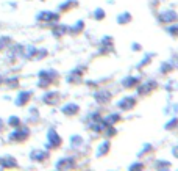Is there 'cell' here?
<instances>
[{
    "label": "cell",
    "mask_w": 178,
    "mask_h": 171,
    "mask_svg": "<svg viewBox=\"0 0 178 171\" xmlns=\"http://www.w3.org/2000/svg\"><path fill=\"white\" fill-rule=\"evenodd\" d=\"M38 21H44L45 24L55 25L58 22V14L50 13V11H44V13H41V14H38Z\"/></svg>",
    "instance_id": "1"
},
{
    "label": "cell",
    "mask_w": 178,
    "mask_h": 171,
    "mask_svg": "<svg viewBox=\"0 0 178 171\" xmlns=\"http://www.w3.org/2000/svg\"><path fill=\"white\" fill-rule=\"evenodd\" d=\"M61 137L55 132V130L52 129V130H49V143H47V146L49 148H58V146H61Z\"/></svg>",
    "instance_id": "2"
},
{
    "label": "cell",
    "mask_w": 178,
    "mask_h": 171,
    "mask_svg": "<svg viewBox=\"0 0 178 171\" xmlns=\"http://www.w3.org/2000/svg\"><path fill=\"white\" fill-rule=\"evenodd\" d=\"M178 19V14L175 11H172V10H169V11H164L162 14L159 16V22H162V24H172V22H175Z\"/></svg>",
    "instance_id": "3"
},
{
    "label": "cell",
    "mask_w": 178,
    "mask_h": 171,
    "mask_svg": "<svg viewBox=\"0 0 178 171\" xmlns=\"http://www.w3.org/2000/svg\"><path fill=\"white\" fill-rule=\"evenodd\" d=\"M134 105H136V99H134V97H124L120 102H117V107H119L120 110H124V112L131 110Z\"/></svg>",
    "instance_id": "4"
},
{
    "label": "cell",
    "mask_w": 178,
    "mask_h": 171,
    "mask_svg": "<svg viewBox=\"0 0 178 171\" xmlns=\"http://www.w3.org/2000/svg\"><path fill=\"white\" fill-rule=\"evenodd\" d=\"M83 71H85V69H81V68L74 69L69 75H67V82H71V83H77V82H80L81 78H83Z\"/></svg>",
    "instance_id": "5"
},
{
    "label": "cell",
    "mask_w": 178,
    "mask_h": 171,
    "mask_svg": "<svg viewBox=\"0 0 178 171\" xmlns=\"http://www.w3.org/2000/svg\"><path fill=\"white\" fill-rule=\"evenodd\" d=\"M42 99H44V102H45V104L55 105V104H58V101H60V94L56 93V91H53V93H49V94H45Z\"/></svg>",
    "instance_id": "6"
},
{
    "label": "cell",
    "mask_w": 178,
    "mask_h": 171,
    "mask_svg": "<svg viewBox=\"0 0 178 171\" xmlns=\"http://www.w3.org/2000/svg\"><path fill=\"white\" fill-rule=\"evenodd\" d=\"M52 32H53L55 36H64L67 32H69V27H67V25H61V24H55Z\"/></svg>",
    "instance_id": "7"
},
{
    "label": "cell",
    "mask_w": 178,
    "mask_h": 171,
    "mask_svg": "<svg viewBox=\"0 0 178 171\" xmlns=\"http://www.w3.org/2000/svg\"><path fill=\"white\" fill-rule=\"evenodd\" d=\"M78 112H80V107H78L77 104H67L66 107L63 108V113L64 115H71V116L72 115H77Z\"/></svg>",
    "instance_id": "8"
},
{
    "label": "cell",
    "mask_w": 178,
    "mask_h": 171,
    "mask_svg": "<svg viewBox=\"0 0 178 171\" xmlns=\"http://www.w3.org/2000/svg\"><path fill=\"white\" fill-rule=\"evenodd\" d=\"M30 157H31L33 160H36V162H44V160L47 159V152L36 149V151H33V152L30 154Z\"/></svg>",
    "instance_id": "9"
},
{
    "label": "cell",
    "mask_w": 178,
    "mask_h": 171,
    "mask_svg": "<svg viewBox=\"0 0 178 171\" xmlns=\"http://www.w3.org/2000/svg\"><path fill=\"white\" fill-rule=\"evenodd\" d=\"M139 83V78H136V77H127L124 82H122V85H124L125 88H134V86H138Z\"/></svg>",
    "instance_id": "10"
},
{
    "label": "cell",
    "mask_w": 178,
    "mask_h": 171,
    "mask_svg": "<svg viewBox=\"0 0 178 171\" xmlns=\"http://www.w3.org/2000/svg\"><path fill=\"white\" fill-rule=\"evenodd\" d=\"M155 85H156L155 82H147L145 85H142L144 88H139V94H144V96H145V94H148L150 91H153V89L156 88Z\"/></svg>",
    "instance_id": "11"
},
{
    "label": "cell",
    "mask_w": 178,
    "mask_h": 171,
    "mask_svg": "<svg viewBox=\"0 0 178 171\" xmlns=\"http://www.w3.org/2000/svg\"><path fill=\"white\" fill-rule=\"evenodd\" d=\"M103 121H105V124H106V126H114L116 123H119V121H120V115H119V113H116V115H109L108 118H105Z\"/></svg>",
    "instance_id": "12"
},
{
    "label": "cell",
    "mask_w": 178,
    "mask_h": 171,
    "mask_svg": "<svg viewBox=\"0 0 178 171\" xmlns=\"http://www.w3.org/2000/svg\"><path fill=\"white\" fill-rule=\"evenodd\" d=\"M74 166V159H63L56 163V168L64 169V168H72Z\"/></svg>",
    "instance_id": "13"
},
{
    "label": "cell",
    "mask_w": 178,
    "mask_h": 171,
    "mask_svg": "<svg viewBox=\"0 0 178 171\" xmlns=\"http://www.w3.org/2000/svg\"><path fill=\"white\" fill-rule=\"evenodd\" d=\"M109 93H106V91H100V93H97L95 94V99H97V102H100V104H105V102H108L109 101Z\"/></svg>",
    "instance_id": "14"
},
{
    "label": "cell",
    "mask_w": 178,
    "mask_h": 171,
    "mask_svg": "<svg viewBox=\"0 0 178 171\" xmlns=\"http://www.w3.org/2000/svg\"><path fill=\"white\" fill-rule=\"evenodd\" d=\"M130 21H131V14H130V13H122L120 16H117V22H119V24H122V25L128 24Z\"/></svg>",
    "instance_id": "15"
},
{
    "label": "cell",
    "mask_w": 178,
    "mask_h": 171,
    "mask_svg": "<svg viewBox=\"0 0 178 171\" xmlns=\"http://www.w3.org/2000/svg\"><path fill=\"white\" fill-rule=\"evenodd\" d=\"M85 28V22L83 21H78L77 22V25H75V27H72V28H69V32L72 33V35H78L81 30H83Z\"/></svg>",
    "instance_id": "16"
},
{
    "label": "cell",
    "mask_w": 178,
    "mask_h": 171,
    "mask_svg": "<svg viewBox=\"0 0 178 171\" xmlns=\"http://www.w3.org/2000/svg\"><path fill=\"white\" fill-rule=\"evenodd\" d=\"M27 135H28V130H20V132H16V134H13V140H25Z\"/></svg>",
    "instance_id": "17"
},
{
    "label": "cell",
    "mask_w": 178,
    "mask_h": 171,
    "mask_svg": "<svg viewBox=\"0 0 178 171\" xmlns=\"http://www.w3.org/2000/svg\"><path fill=\"white\" fill-rule=\"evenodd\" d=\"M2 163L3 166H16V160L13 159V157H6V159H2Z\"/></svg>",
    "instance_id": "18"
},
{
    "label": "cell",
    "mask_w": 178,
    "mask_h": 171,
    "mask_svg": "<svg viewBox=\"0 0 178 171\" xmlns=\"http://www.w3.org/2000/svg\"><path fill=\"white\" fill-rule=\"evenodd\" d=\"M99 149H100V151L97 152V157H102L105 152H108V149H109V143H106V141H105V143L102 144V146H100Z\"/></svg>",
    "instance_id": "19"
},
{
    "label": "cell",
    "mask_w": 178,
    "mask_h": 171,
    "mask_svg": "<svg viewBox=\"0 0 178 171\" xmlns=\"http://www.w3.org/2000/svg\"><path fill=\"white\" fill-rule=\"evenodd\" d=\"M28 97H30V93H22V94L19 96L20 101H17V105H24L27 101H28Z\"/></svg>",
    "instance_id": "20"
},
{
    "label": "cell",
    "mask_w": 178,
    "mask_h": 171,
    "mask_svg": "<svg viewBox=\"0 0 178 171\" xmlns=\"http://www.w3.org/2000/svg\"><path fill=\"white\" fill-rule=\"evenodd\" d=\"M94 17L97 19V21H102V19L105 17V11H103V10H100V8H99V10H95V13H94Z\"/></svg>",
    "instance_id": "21"
},
{
    "label": "cell",
    "mask_w": 178,
    "mask_h": 171,
    "mask_svg": "<svg viewBox=\"0 0 178 171\" xmlns=\"http://www.w3.org/2000/svg\"><path fill=\"white\" fill-rule=\"evenodd\" d=\"M169 33L172 36H178V24L176 25H169Z\"/></svg>",
    "instance_id": "22"
},
{
    "label": "cell",
    "mask_w": 178,
    "mask_h": 171,
    "mask_svg": "<svg viewBox=\"0 0 178 171\" xmlns=\"http://www.w3.org/2000/svg\"><path fill=\"white\" fill-rule=\"evenodd\" d=\"M72 6H77V2H66V3H63L61 5V10H66V8H72Z\"/></svg>",
    "instance_id": "23"
},
{
    "label": "cell",
    "mask_w": 178,
    "mask_h": 171,
    "mask_svg": "<svg viewBox=\"0 0 178 171\" xmlns=\"http://www.w3.org/2000/svg\"><path fill=\"white\" fill-rule=\"evenodd\" d=\"M178 126V120L175 118V120H172L170 123H167V126H166V129H173V127H176Z\"/></svg>",
    "instance_id": "24"
},
{
    "label": "cell",
    "mask_w": 178,
    "mask_h": 171,
    "mask_svg": "<svg viewBox=\"0 0 178 171\" xmlns=\"http://www.w3.org/2000/svg\"><path fill=\"white\" fill-rule=\"evenodd\" d=\"M167 166H170V163L164 160H159V163H156V168H167Z\"/></svg>",
    "instance_id": "25"
},
{
    "label": "cell",
    "mask_w": 178,
    "mask_h": 171,
    "mask_svg": "<svg viewBox=\"0 0 178 171\" xmlns=\"http://www.w3.org/2000/svg\"><path fill=\"white\" fill-rule=\"evenodd\" d=\"M170 69H172L170 64H169V63H164V64H162V68H161V72L164 74V72H167V71H170Z\"/></svg>",
    "instance_id": "26"
},
{
    "label": "cell",
    "mask_w": 178,
    "mask_h": 171,
    "mask_svg": "<svg viewBox=\"0 0 178 171\" xmlns=\"http://www.w3.org/2000/svg\"><path fill=\"white\" fill-rule=\"evenodd\" d=\"M9 124L14 126V127H17V126H20V121L17 120V118H11V120H9Z\"/></svg>",
    "instance_id": "27"
},
{
    "label": "cell",
    "mask_w": 178,
    "mask_h": 171,
    "mask_svg": "<svg viewBox=\"0 0 178 171\" xmlns=\"http://www.w3.org/2000/svg\"><path fill=\"white\" fill-rule=\"evenodd\" d=\"M72 144H74V146H77V144H81V138H80L78 135H74V138H72Z\"/></svg>",
    "instance_id": "28"
},
{
    "label": "cell",
    "mask_w": 178,
    "mask_h": 171,
    "mask_svg": "<svg viewBox=\"0 0 178 171\" xmlns=\"http://www.w3.org/2000/svg\"><path fill=\"white\" fill-rule=\"evenodd\" d=\"M138 168H144V165L142 163H136V165H131L130 166V169H138Z\"/></svg>",
    "instance_id": "29"
},
{
    "label": "cell",
    "mask_w": 178,
    "mask_h": 171,
    "mask_svg": "<svg viewBox=\"0 0 178 171\" xmlns=\"http://www.w3.org/2000/svg\"><path fill=\"white\" fill-rule=\"evenodd\" d=\"M172 152H173V155H175V157H176V159H178V146H175Z\"/></svg>",
    "instance_id": "30"
}]
</instances>
